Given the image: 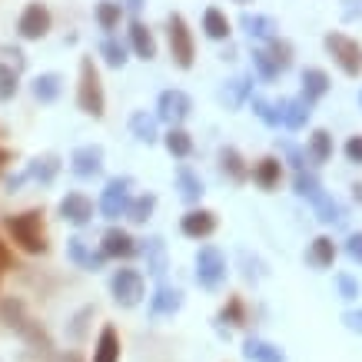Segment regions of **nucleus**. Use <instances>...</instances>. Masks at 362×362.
Listing matches in <instances>:
<instances>
[{
	"instance_id": "1",
	"label": "nucleus",
	"mask_w": 362,
	"mask_h": 362,
	"mask_svg": "<svg viewBox=\"0 0 362 362\" xmlns=\"http://www.w3.org/2000/svg\"><path fill=\"white\" fill-rule=\"evenodd\" d=\"M4 230L11 233V240L17 243L23 252L40 256V252L50 250V243H47V226H44V209L13 213V216H7V220H4Z\"/></svg>"
},
{
	"instance_id": "2",
	"label": "nucleus",
	"mask_w": 362,
	"mask_h": 362,
	"mask_svg": "<svg viewBox=\"0 0 362 362\" xmlns=\"http://www.w3.org/2000/svg\"><path fill=\"white\" fill-rule=\"evenodd\" d=\"M77 107L87 113V117H93V120H100V117H103V107H107L103 83H100V70H97V64H93V57H83V60H80Z\"/></svg>"
},
{
	"instance_id": "3",
	"label": "nucleus",
	"mask_w": 362,
	"mask_h": 362,
	"mask_svg": "<svg viewBox=\"0 0 362 362\" xmlns=\"http://www.w3.org/2000/svg\"><path fill=\"white\" fill-rule=\"evenodd\" d=\"M326 50H329V57L339 64V70L346 77H359L362 74V44L359 40L332 30V33H326Z\"/></svg>"
},
{
	"instance_id": "4",
	"label": "nucleus",
	"mask_w": 362,
	"mask_h": 362,
	"mask_svg": "<svg viewBox=\"0 0 362 362\" xmlns=\"http://www.w3.org/2000/svg\"><path fill=\"white\" fill-rule=\"evenodd\" d=\"M226 279V259L216 246H199L197 252V283L203 289H216Z\"/></svg>"
},
{
	"instance_id": "5",
	"label": "nucleus",
	"mask_w": 362,
	"mask_h": 362,
	"mask_svg": "<svg viewBox=\"0 0 362 362\" xmlns=\"http://www.w3.org/2000/svg\"><path fill=\"white\" fill-rule=\"evenodd\" d=\"M170 54H173V64L180 70H189L193 66V33H189L183 13H173L170 17Z\"/></svg>"
},
{
	"instance_id": "6",
	"label": "nucleus",
	"mask_w": 362,
	"mask_h": 362,
	"mask_svg": "<svg viewBox=\"0 0 362 362\" xmlns=\"http://www.w3.org/2000/svg\"><path fill=\"white\" fill-rule=\"evenodd\" d=\"M130 187H133L130 176H113L110 183H107L103 197H100V209H103L107 220H117V216L127 213V206H130Z\"/></svg>"
},
{
	"instance_id": "7",
	"label": "nucleus",
	"mask_w": 362,
	"mask_h": 362,
	"mask_svg": "<svg viewBox=\"0 0 362 362\" xmlns=\"http://www.w3.org/2000/svg\"><path fill=\"white\" fill-rule=\"evenodd\" d=\"M189 110H193V100L183 90H163L160 100H156V117L170 123V127H180L189 117Z\"/></svg>"
},
{
	"instance_id": "8",
	"label": "nucleus",
	"mask_w": 362,
	"mask_h": 362,
	"mask_svg": "<svg viewBox=\"0 0 362 362\" xmlns=\"http://www.w3.org/2000/svg\"><path fill=\"white\" fill-rule=\"evenodd\" d=\"M110 293L120 306H136L143 299V276L136 269H117L110 276Z\"/></svg>"
},
{
	"instance_id": "9",
	"label": "nucleus",
	"mask_w": 362,
	"mask_h": 362,
	"mask_svg": "<svg viewBox=\"0 0 362 362\" xmlns=\"http://www.w3.org/2000/svg\"><path fill=\"white\" fill-rule=\"evenodd\" d=\"M17 30H21L23 40H40V37H47V30H50V11H47V4H40V0L27 4L21 13V21H17Z\"/></svg>"
},
{
	"instance_id": "10",
	"label": "nucleus",
	"mask_w": 362,
	"mask_h": 362,
	"mask_svg": "<svg viewBox=\"0 0 362 362\" xmlns=\"http://www.w3.org/2000/svg\"><path fill=\"white\" fill-rule=\"evenodd\" d=\"M180 230L189 240H206L216 233V213L213 209H189L187 216L180 220Z\"/></svg>"
},
{
	"instance_id": "11",
	"label": "nucleus",
	"mask_w": 362,
	"mask_h": 362,
	"mask_svg": "<svg viewBox=\"0 0 362 362\" xmlns=\"http://www.w3.org/2000/svg\"><path fill=\"white\" fill-rule=\"evenodd\" d=\"M279 123H286L289 130H303L309 120V113H313V103L306 97H286L279 100Z\"/></svg>"
},
{
	"instance_id": "12",
	"label": "nucleus",
	"mask_w": 362,
	"mask_h": 362,
	"mask_svg": "<svg viewBox=\"0 0 362 362\" xmlns=\"http://www.w3.org/2000/svg\"><path fill=\"white\" fill-rule=\"evenodd\" d=\"M0 313H4V319H11V322H7L11 329L23 332V336H27V339H33V342H44V346H50V342H47V336H44V332L37 329V326H33V319H27V316H23V306H21V303H17V299H7Z\"/></svg>"
},
{
	"instance_id": "13",
	"label": "nucleus",
	"mask_w": 362,
	"mask_h": 362,
	"mask_svg": "<svg viewBox=\"0 0 362 362\" xmlns=\"http://www.w3.org/2000/svg\"><path fill=\"white\" fill-rule=\"evenodd\" d=\"M70 166H74L77 176H97L103 170V146H97V143L77 146L74 156H70Z\"/></svg>"
},
{
	"instance_id": "14",
	"label": "nucleus",
	"mask_w": 362,
	"mask_h": 362,
	"mask_svg": "<svg viewBox=\"0 0 362 362\" xmlns=\"http://www.w3.org/2000/svg\"><path fill=\"white\" fill-rule=\"evenodd\" d=\"M60 216L66 223H74V226H87L90 216H93V203H90L83 193H66L60 199Z\"/></svg>"
},
{
	"instance_id": "15",
	"label": "nucleus",
	"mask_w": 362,
	"mask_h": 362,
	"mask_svg": "<svg viewBox=\"0 0 362 362\" xmlns=\"http://www.w3.org/2000/svg\"><path fill=\"white\" fill-rule=\"evenodd\" d=\"M133 252H136V240H133L127 230H107L103 233V259L113 256V259H130Z\"/></svg>"
},
{
	"instance_id": "16",
	"label": "nucleus",
	"mask_w": 362,
	"mask_h": 362,
	"mask_svg": "<svg viewBox=\"0 0 362 362\" xmlns=\"http://www.w3.org/2000/svg\"><path fill=\"white\" fill-rule=\"evenodd\" d=\"M180 306H183V293L176 286H166V283L156 286L153 299H150V313L153 316H173Z\"/></svg>"
},
{
	"instance_id": "17",
	"label": "nucleus",
	"mask_w": 362,
	"mask_h": 362,
	"mask_svg": "<svg viewBox=\"0 0 362 362\" xmlns=\"http://www.w3.org/2000/svg\"><path fill=\"white\" fill-rule=\"evenodd\" d=\"M240 27L256 40H276V30H279V23L273 17H263V13H243Z\"/></svg>"
},
{
	"instance_id": "18",
	"label": "nucleus",
	"mask_w": 362,
	"mask_h": 362,
	"mask_svg": "<svg viewBox=\"0 0 362 362\" xmlns=\"http://www.w3.org/2000/svg\"><path fill=\"white\" fill-rule=\"evenodd\" d=\"M306 263L313 266V269H329V266L336 263V243H332L329 236H316L306 252Z\"/></svg>"
},
{
	"instance_id": "19",
	"label": "nucleus",
	"mask_w": 362,
	"mask_h": 362,
	"mask_svg": "<svg viewBox=\"0 0 362 362\" xmlns=\"http://www.w3.org/2000/svg\"><path fill=\"white\" fill-rule=\"evenodd\" d=\"M93 362H120V336H117L113 326H103V329H100Z\"/></svg>"
},
{
	"instance_id": "20",
	"label": "nucleus",
	"mask_w": 362,
	"mask_h": 362,
	"mask_svg": "<svg viewBox=\"0 0 362 362\" xmlns=\"http://www.w3.org/2000/svg\"><path fill=\"white\" fill-rule=\"evenodd\" d=\"M332 80L326 70H319V66H309V70H303V97L313 103V100H319L322 93H329Z\"/></svg>"
},
{
	"instance_id": "21",
	"label": "nucleus",
	"mask_w": 362,
	"mask_h": 362,
	"mask_svg": "<svg viewBox=\"0 0 362 362\" xmlns=\"http://www.w3.org/2000/svg\"><path fill=\"white\" fill-rule=\"evenodd\" d=\"M252 93V74H240V77H233L226 87H223V93H220V100L230 107V110H236L243 100Z\"/></svg>"
},
{
	"instance_id": "22",
	"label": "nucleus",
	"mask_w": 362,
	"mask_h": 362,
	"mask_svg": "<svg viewBox=\"0 0 362 362\" xmlns=\"http://www.w3.org/2000/svg\"><path fill=\"white\" fill-rule=\"evenodd\" d=\"M130 40H133V50H136L140 60H153L156 57V40H153V33H150V27H146L143 21L130 23Z\"/></svg>"
},
{
	"instance_id": "23",
	"label": "nucleus",
	"mask_w": 362,
	"mask_h": 362,
	"mask_svg": "<svg viewBox=\"0 0 362 362\" xmlns=\"http://www.w3.org/2000/svg\"><path fill=\"white\" fill-rule=\"evenodd\" d=\"M57 173H60V156H57V153H40V156H33L30 166H27V176L40 180V183H54Z\"/></svg>"
},
{
	"instance_id": "24",
	"label": "nucleus",
	"mask_w": 362,
	"mask_h": 362,
	"mask_svg": "<svg viewBox=\"0 0 362 362\" xmlns=\"http://www.w3.org/2000/svg\"><path fill=\"white\" fill-rule=\"evenodd\" d=\"M220 170L230 176L233 183H246V176H250L246 160H243L240 150H233V146H223V150H220Z\"/></svg>"
},
{
	"instance_id": "25",
	"label": "nucleus",
	"mask_w": 362,
	"mask_h": 362,
	"mask_svg": "<svg viewBox=\"0 0 362 362\" xmlns=\"http://www.w3.org/2000/svg\"><path fill=\"white\" fill-rule=\"evenodd\" d=\"M176 187H180V197L187 199V203H199V197L206 193V189H203V180H199L189 166H180V170H176Z\"/></svg>"
},
{
	"instance_id": "26",
	"label": "nucleus",
	"mask_w": 362,
	"mask_h": 362,
	"mask_svg": "<svg viewBox=\"0 0 362 362\" xmlns=\"http://www.w3.org/2000/svg\"><path fill=\"white\" fill-rule=\"evenodd\" d=\"M279 176H283V163H279L276 156H263V160L256 163V170H252V180L263 189L279 187Z\"/></svg>"
},
{
	"instance_id": "27",
	"label": "nucleus",
	"mask_w": 362,
	"mask_h": 362,
	"mask_svg": "<svg viewBox=\"0 0 362 362\" xmlns=\"http://www.w3.org/2000/svg\"><path fill=\"white\" fill-rule=\"evenodd\" d=\"M66 256L77 266H83V269H100V266H103V252H87V246H83L80 236L66 240Z\"/></svg>"
},
{
	"instance_id": "28",
	"label": "nucleus",
	"mask_w": 362,
	"mask_h": 362,
	"mask_svg": "<svg viewBox=\"0 0 362 362\" xmlns=\"http://www.w3.org/2000/svg\"><path fill=\"white\" fill-rule=\"evenodd\" d=\"M243 356L250 362H283V352L276 349L273 342H263V339H246Z\"/></svg>"
},
{
	"instance_id": "29",
	"label": "nucleus",
	"mask_w": 362,
	"mask_h": 362,
	"mask_svg": "<svg viewBox=\"0 0 362 362\" xmlns=\"http://www.w3.org/2000/svg\"><path fill=\"white\" fill-rule=\"evenodd\" d=\"M143 256H146V269L153 276H163L166 273V246L160 236H150L146 246H143Z\"/></svg>"
},
{
	"instance_id": "30",
	"label": "nucleus",
	"mask_w": 362,
	"mask_h": 362,
	"mask_svg": "<svg viewBox=\"0 0 362 362\" xmlns=\"http://www.w3.org/2000/svg\"><path fill=\"white\" fill-rule=\"evenodd\" d=\"M203 30H206L209 40H230V21H226V13L216 11V7H209L203 13Z\"/></svg>"
},
{
	"instance_id": "31",
	"label": "nucleus",
	"mask_w": 362,
	"mask_h": 362,
	"mask_svg": "<svg viewBox=\"0 0 362 362\" xmlns=\"http://www.w3.org/2000/svg\"><path fill=\"white\" fill-rule=\"evenodd\" d=\"M60 87H64V77L60 74H40L33 80V97L40 103H50V100L60 97Z\"/></svg>"
},
{
	"instance_id": "32",
	"label": "nucleus",
	"mask_w": 362,
	"mask_h": 362,
	"mask_svg": "<svg viewBox=\"0 0 362 362\" xmlns=\"http://www.w3.org/2000/svg\"><path fill=\"white\" fill-rule=\"evenodd\" d=\"M163 143H166V150L173 156H180V160H187L189 153H193V136H189L183 127H170V133L163 136Z\"/></svg>"
},
{
	"instance_id": "33",
	"label": "nucleus",
	"mask_w": 362,
	"mask_h": 362,
	"mask_svg": "<svg viewBox=\"0 0 362 362\" xmlns=\"http://www.w3.org/2000/svg\"><path fill=\"white\" fill-rule=\"evenodd\" d=\"M130 130H133V136H136L140 143H146V146L160 140V133H156V117H146V113H133Z\"/></svg>"
},
{
	"instance_id": "34",
	"label": "nucleus",
	"mask_w": 362,
	"mask_h": 362,
	"mask_svg": "<svg viewBox=\"0 0 362 362\" xmlns=\"http://www.w3.org/2000/svg\"><path fill=\"white\" fill-rule=\"evenodd\" d=\"M153 209H156V197L153 193H143V197H136V199H130V206H127V220L130 223H146L150 216H153Z\"/></svg>"
},
{
	"instance_id": "35",
	"label": "nucleus",
	"mask_w": 362,
	"mask_h": 362,
	"mask_svg": "<svg viewBox=\"0 0 362 362\" xmlns=\"http://www.w3.org/2000/svg\"><path fill=\"white\" fill-rule=\"evenodd\" d=\"M309 156L316 160V163H326L332 156V136H329V130H313V136H309Z\"/></svg>"
},
{
	"instance_id": "36",
	"label": "nucleus",
	"mask_w": 362,
	"mask_h": 362,
	"mask_svg": "<svg viewBox=\"0 0 362 362\" xmlns=\"http://www.w3.org/2000/svg\"><path fill=\"white\" fill-rule=\"evenodd\" d=\"M313 206H316L319 223H342V220H346L342 206H339V203H336L332 197H326V193H322V197H319L316 203H313Z\"/></svg>"
},
{
	"instance_id": "37",
	"label": "nucleus",
	"mask_w": 362,
	"mask_h": 362,
	"mask_svg": "<svg viewBox=\"0 0 362 362\" xmlns=\"http://www.w3.org/2000/svg\"><path fill=\"white\" fill-rule=\"evenodd\" d=\"M293 189H296L299 197L313 199V203L322 197V183H319L313 173H306V170H299V173H296V180H293Z\"/></svg>"
},
{
	"instance_id": "38",
	"label": "nucleus",
	"mask_w": 362,
	"mask_h": 362,
	"mask_svg": "<svg viewBox=\"0 0 362 362\" xmlns=\"http://www.w3.org/2000/svg\"><path fill=\"white\" fill-rule=\"evenodd\" d=\"M266 54H269V60L276 64V70H279V74H283V70H289V64H293V44H289V40H279V37H276V40H269V50H266Z\"/></svg>"
},
{
	"instance_id": "39",
	"label": "nucleus",
	"mask_w": 362,
	"mask_h": 362,
	"mask_svg": "<svg viewBox=\"0 0 362 362\" xmlns=\"http://www.w3.org/2000/svg\"><path fill=\"white\" fill-rule=\"evenodd\" d=\"M123 17V7L117 4V0H103V4H97V21L103 30H113L117 23H120Z\"/></svg>"
},
{
	"instance_id": "40",
	"label": "nucleus",
	"mask_w": 362,
	"mask_h": 362,
	"mask_svg": "<svg viewBox=\"0 0 362 362\" xmlns=\"http://www.w3.org/2000/svg\"><path fill=\"white\" fill-rule=\"evenodd\" d=\"M100 54H103L107 66H113V70H120V66L127 64V47H123L120 40H103V44H100Z\"/></svg>"
},
{
	"instance_id": "41",
	"label": "nucleus",
	"mask_w": 362,
	"mask_h": 362,
	"mask_svg": "<svg viewBox=\"0 0 362 362\" xmlns=\"http://www.w3.org/2000/svg\"><path fill=\"white\" fill-rule=\"evenodd\" d=\"M220 319H223V322H233V326H243V322H246V309H243V299H240V296H230V299H226V306H223Z\"/></svg>"
},
{
	"instance_id": "42",
	"label": "nucleus",
	"mask_w": 362,
	"mask_h": 362,
	"mask_svg": "<svg viewBox=\"0 0 362 362\" xmlns=\"http://www.w3.org/2000/svg\"><path fill=\"white\" fill-rule=\"evenodd\" d=\"M252 66H256V74L263 80H276L279 77V70H276V64L269 60V54L266 50H252Z\"/></svg>"
},
{
	"instance_id": "43",
	"label": "nucleus",
	"mask_w": 362,
	"mask_h": 362,
	"mask_svg": "<svg viewBox=\"0 0 362 362\" xmlns=\"http://www.w3.org/2000/svg\"><path fill=\"white\" fill-rule=\"evenodd\" d=\"M252 110H256V117H259L263 123H269V127H279V110H276L269 100L252 97Z\"/></svg>"
},
{
	"instance_id": "44",
	"label": "nucleus",
	"mask_w": 362,
	"mask_h": 362,
	"mask_svg": "<svg viewBox=\"0 0 362 362\" xmlns=\"http://www.w3.org/2000/svg\"><path fill=\"white\" fill-rule=\"evenodd\" d=\"M17 93V70L0 66V100H11Z\"/></svg>"
},
{
	"instance_id": "45",
	"label": "nucleus",
	"mask_w": 362,
	"mask_h": 362,
	"mask_svg": "<svg viewBox=\"0 0 362 362\" xmlns=\"http://www.w3.org/2000/svg\"><path fill=\"white\" fill-rule=\"evenodd\" d=\"M336 283H339V296L342 299H356V296H359V286H356V279H352L349 273H339V276H336Z\"/></svg>"
},
{
	"instance_id": "46",
	"label": "nucleus",
	"mask_w": 362,
	"mask_h": 362,
	"mask_svg": "<svg viewBox=\"0 0 362 362\" xmlns=\"http://www.w3.org/2000/svg\"><path fill=\"white\" fill-rule=\"evenodd\" d=\"M346 160H349V163H362V133L346 140Z\"/></svg>"
},
{
	"instance_id": "47",
	"label": "nucleus",
	"mask_w": 362,
	"mask_h": 362,
	"mask_svg": "<svg viewBox=\"0 0 362 362\" xmlns=\"http://www.w3.org/2000/svg\"><path fill=\"white\" fill-rule=\"evenodd\" d=\"M346 252H349L352 263H362V233H349V240H346Z\"/></svg>"
},
{
	"instance_id": "48",
	"label": "nucleus",
	"mask_w": 362,
	"mask_h": 362,
	"mask_svg": "<svg viewBox=\"0 0 362 362\" xmlns=\"http://www.w3.org/2000/svg\"><path fill=\"white\" fill-rule=\"evenodd\" d=\"M342 322H346L352 332H359L362 336V309H349V313H342Z\"/></svg>"
},
{
	"instance_id": "49",
	"label": "nucleus",
	"mask_w": 362,
	"mask_h": 362,
	"mask_svg": "<svg viewBox=\"0 0 362 362\" xmlns=\"http://www.w3.org/2000/svg\"><path fill=\"white\" fill-rule=\"evenodd\" d=\"M283 150H286V156H289V163L296 166V173H299V170H303V166H306V153H303V150H296V146H293V143H286Z\"/></svg>"
},
{
	"instance_id": "50",
	"label": "nucleus",
	"mask_w": 362,
	"mask_h": 362,
	"mask_svg": "<svg viewBox=\"0 0 362 362\" xmlns=\"http://www.w3.org/2000/svg\"><path fill=\"white\" fill-rule=\"evenodd\" d=\"M342 17H346V21L362 17V0H342Z\"/></svg>"
},
{
	"instance_id": "51",
	"label": "nucleus",
	"mask_w": 362,
	"mask_h": 362,
	"mask_svg": "<svg viewBox=\"0 0 362 362\" xmlns=\"http://www.w3.org/2000/svg\"><path fill=\"white\" fill-rule=\"evenodd\" d=\"M11 266H13V252L0 243V273H4V269H11Z\"/></svg>"
},
{
	"instance_id": "52",
	"label": "nucleus",
	"mask_w": 362,
	"mask_h": 362,
	"mask_svg": "<svg viewBox=\"0 0 362 362\" xmlns=\"http://www.w3.org/2000/svg\"><path fill=\"white\" fill-rule=\"evenodd\" d=\"M11 163V153H7V150H0V173H4V166Z\"/></svg>"
},
{
	"instance_id": "53",
	"label": "nucleus",
	"mask_w": 362,
	"mask_h": 362,
	"mask_svg": "<svg viewBox=\"0 0 362 362\" xmlns=\"http://www.w3.org/2000/svg\"><path fill=\"white\" fill-rule=\"evenodd\" d=\"M352 189H356V199H362V187H359V183H356V187H352Z\"/></svg>"
},
{
	"instance_id": "54",
	"label": "nucleus",
	"mask_w": 362,
	"mask_h": 362,
	"mask_svg": "<svg viewBox=\"0 0 362 362\" xmlns=\"http://www.w3.org/2000/svg\"><path fill=\"white\" fill-rule=\"evenodd\" d=\"M233 4H252V0H233Z\"/></svg>"
},
{
	"instance_id": "55",
	"label": "nucleus",
	"mask_w": 362,
	"mask_h": 362,
	"mask_svg": "<svg viewBox=\"0 0 362 362\" xmlns=\"http://www.w3.org/2000/svg\"><path fill=\"white\" fill-rule=\"evenodd\" d=\"M359 100H362V97H359Z\"/></svg>"
}]
</instances>
